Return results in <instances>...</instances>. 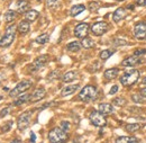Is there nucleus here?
Masks as SVG:
<instances>
[{"label":"nucleus","mask_w":146,"mask_h":143,"mask_svg":"<svg viewBox=\"0 0 146 143\" xmlns=\"http://www.w3.org/2000/svg\"><path fill=\"white\" fill-rule=\"evenodd\" d=\"M97 95H98L97 88L94 86L88 85L80 91L79 98L84 103H89V102H92V100H94L97 98Z\"/></svg>","instance_id":"nucleus-1"},{"label":"nucleus","mask_w":146,"mask_h":143,"mask_svg":"<svg viewBox=\"0 0 146 143\" xmlns=\"http://www.w3.org/2000/svg\"><path fill=\"white\" fill-rule=\"evenodd\" d=\"M16 29H17V27H16L14 24L9 25V26L6 28L5 35H3V37H1V39H0V46H2V47H8V46L14 42L15 36H16Z\"/></svg>","instance_id":"nucleus-2"},{"label":"nucleus","mask_w":146,"mask_h":143,"mask_svg":"<svg viewBox=\"0 0 146 143\" xmlns=\"http://www.w3.org/2000/svg\"><path fill=\"white\" fill-rule=\"evenodd\" d=\"M68 138L66 132L63 131L61 127H54L48 133V140L51 143H62Z\"/></svg>","instance_id":"nucleus-3"},{"label":"nucleus","mask_w":146,"mask_h":143,"mask_svg":"<svg viewBox=\"0 0 146 143\" xmlns=\"http://www.w3.org/2000/svg\"><path fill=\"white\" fill-rule=\"evenodd\" d=\"M139 78V72L137 70H130L128 72H125L120 77V82L123 86H131L134 85Z\"/></svg>","instance_id":"nucleus-4"},{"label":"nucleus","mask_w":146,"mask_h":143,"mask_svg":"<svg viewBox=\"0 0 146 143\" xmlns=\"http://www.w3.org/2000/svg\"><path fill=\"white\" fill-rule=\"evenodd\" d=\"M89 118H90V122H91L92 124L94 126H98V127H104V126L107 124V121L105 118V115L102 113H100L99 110H93L91 114H90Z\"/></svg>","instance_id":"nucleus-5"},{"label":"nucleus","mask_w":146,"mask_h":143,"mask_svg":"<svg viewBox=\"0 0 146 143\" xmlns=\"http://www.w3.org/2000/svg\"><path fill=\"white\" fill-rule=\"evenodd\" d=\"M32 85H33V84H32L31 81H21V82H19L14 89L10 90L9 96L13 97V98H14V97H17L19 95H21L23 92L27 91V90L32 87Z\"/></svg>","instance_id":"nucleus-6"},{"label":"nucleus","mask_w":146,"mask_h":143,"mask_svg":"<svg viewBox=\"0 0 146 143\" xmlns=\"http://www.w3.org/2000/svg\"><path fill=\"white\" fill-rule=\"evenodd\" d=\"M31 120H32V112L23 113L17 120V126L19 131H25L31 124Z\"/></svg>","instance_id":"nucleus-7"},{"label":"nucleus","mask_w":146,"mask_h":143,"mask_svg":"<svg viewBox=\"0 0 146 143\" xmlns=\"http://www.w3.org/2000/svg\"><path fill=\"white\" fill-rule=\"evenodd\" d=\"M48 60H50V56H48V55H46V54H45V55H40L39 57H37L36 60L31 64L29 70L33 72L40 70L42 68H44V65L47 63Z\"/></svg>","instance_id":"nucleus-8"},{"label":"nucleus","mask_w":146,"mask_h":143,"mask_svg":"<svg viewBox=\"0 0 146 143\" xmlns=\"http://www.w3.org/2000/svg\"><path fill=\"white\" fill-rule=\"evenodd\" d=\"M108 28H109V25L106 21H98L92 25L91 32L96 36H101L108 31Z\"/></svg>","instance_id":"nucleus-9"},{"label":"nucleus","mask_w":146,"mask_h":143,"mask_svg":"<svg viewBox=\"0 0 146 143\" xmlns=\"http://www.w3.org/2000/svg\"><path fill=\"white\" fill-rule=\"evenodd\" d=\"M134 35L137 39H146V23L141 21L134 27Z\"/></svg>","instance_id":"nucleus-10"},{"label":"nucleus","mask_w":146,"mask_h":143,"mask_svg":"<svg viewBox=\"0 0 146 143\" xmlns=\"http://www.w3.org/2000/svg\"><path fill=\"white\" fill-rule=\"evenodd\" d=\"M88 33H89V25L87 23H81V24L76 25L74 28V35L79 38L87 37Z\"/></svg>","instance_id":"nucleus-11"},{"label":"nucleus","mask_w":146,"mask_h":143,"mask_svg":"<svg viewBox=\"0 0 146 143\" xmlns=\"http://www.w3.org/2000/svg\"><path fill=\"white\" fill-rule=\"evenodd\" d=\"M144 60L141 59V56H136V55H131L127 59H125L123 62H121V65L123 67H136L138 64H141Z\"/></svg>","instance_id":"nucleus-12"},{"label":"nucleus","mask_w":146,"mask_h":143,"mask_svg":"<svg viewBox=\"0 0 146 143\" xmlns=\"http://www.w3.org/2000/svg\"><path fill=\"white\" fill-rule=\"evenodd\" d=\"M46 96V91L44 88H37L32 95H31V99H29V102L31 103H36V102H39V100H42L44 97Z\"/></svg>","instance_id":"nucleus-13"},{"label":"nucleus","mask_w":146,"mask_h":143,"mask_svg":"<svg viewBox=\"0 0 146 143\" xmlns=\"http://www.w3.org/2000/svg\"><path fill=\"white\" fill-rule=\"evenodd\" d=\"M79 85L76 84V85H69V86H66V87H64L62 91H61V96L62 97H66V96H70V95H72L74 94L76 90L79 89Z\"/></svg>","instance_id":"nucleus-14"},{"label":"nucleus","mask_w":146,"mask_h":143,"mask_svg":"<svg viewBox=\"0 0 146 143\" xmlns=\"http://www.w3.org/2000/svg\"><path fill=\"white\" fill-rule=\"evenodd\" d=\"M126 15H127V11H126L125 8H118V9L113 13L112 19H113L115 23H118V21H120L121 19H124V18L126 17Z\"/></svg>","instance_id":"nucleus-15"},{"label":"nucleus","mask_w":146,"mask_h":143,"mask_svg":"<svg viewBox=\"0 0 146 143\" xmlns=\"http://www.w3.org/2000/svg\"><path fill=\"white\" fill-rule=\"evenodd\" d=\"M28 7H29L28 1H26V0H19L18 2H17V13L18 14L27 13L28 11Z\"/></svg>","instance_id":"nucleus-16"},{"label":"nucleus","mask_w":146,"mask_h":143,"mask_svg":"<svg viewBox=\"0 0 146 143\" xmlns=\"http://www.w3.org/2000/svg\"><path fill=\"white\" fill-rule=\"evenodd\" d=\"M115 143H139V140L134 136H119L116 139Z\"/></svg>","instance_id":"nucleus-17"},{"label":"nucleus","mask_w":146,"mask_h":143,"mask_svg":"<svg viewBox=\"0 0 146 143\" xmlns=\"http://www.w3.org/2000/svg\"><path fill=\"white\" fill-rule=\"evenodd\" d=\"M118 73H119V70H118L117 68H111V69H108V70L105 71L104 77H105L107 80H112V79H115V78L118 76Z\"/></svg>","instance_id":"nucleus-18"},{"label":"nucleus","mask_w":146,"mask_h":143,"mask_svg":"<svg viewBox=\"0 0 146 143\" xmlns=\"http://www.w3.org/2000/svg\"><path fill=\"white\" fill-rule=\"evenodd\" d=\"M84 10H86V6L84 5H75V6H73L72 8H71L70 15L73 16V17H75V16L80 15L81 13H83Z\"/></svg>","instance_id":"nucleus-19"},{"label":"nucleus","mask_w":146,"mask_h":143,"mask_svg":"<svg viewBox=\"0 0 146 143\" xmlns=\"http://www.w3.org/2000/svg\"><path fill=\"white\" fill-rule=\"evenodd\" d=\"M38 16H39V13L35 9H31L27 13H25V19L27 21H34V20H36Z\"/></svg>","instance_id":"nucleus-20"},{"label":"nucleus","mask_w":146,"mask_h":143,"mask_svg":"<svg viewBox=\"0 0 146 143\" xmlns=\"http://www.w3.org/2000/svg\"><path fill=\"white\" fill-rule=\"evenodd\" d=\"M99 112L102 113L104 115H107V114H111L113 112V107L110 105V104H107V103H102L99 105Z\"/></svg>","instance_id":"nucleus-21"},{"label":"nucleus","mask_w":146,"mask_h":143,"mask_svg":"<svg viewBox=\"0 0 146 143\" xmlns=\"http://www.w3.org/2000/svg\"><path fill=\"white\" fill-rule=\"evenodd\" d=\"M78 78V72L76 71H69L64 73V76L62 77L63 82H71L73 80H75Z\"/></svg>","instance_id":"nucleus-22"},{"label":"nucleus","mask_w":146,"mask_h":143,"mask_svg":"<svg viewBox=\"0 0 146 143\" xmlns=\"http://www.w3.org/2000/svg\"><path fill=\"white\" fill-rule=\"evenodd\" d=\"M29 28H31V26H29V23H28L27 20L20 21L18 24V27H17V29H18V32L20 34H26V33H28Z\"/></svg>","instance_id":"nucleus-23"},{"label":"nucleus","mask_w":146,"mask_h":143,"mask_svg":"<svg viewBox=\"0 0 146 143\" xmlns=\"http://www.w3.org/2000/svg\"><path fill=\"white\" fill-rule=\"evenodd\" d=\"M16 17H17V11L15 10H7L3 15V19L6 23H11Z\"/></svg>","instance_id":"nucleus-24"},{"label":"nucleus","mask_w":146,"mask_h":143,"mask_svg":"<svg viewBox=\"0 0 146 143\" xmlns=\"http://www.w3.org/2000/svg\"><path fill=\"white\" fill-rule=\"evenodd\" d=\"M81 47H82V45H81V43L78 42V41H73V42L69 43V44L66 45V49H68L70 52H78Z\"/></svg>","instance_id":"nucleus-25"},{"label":"nucleus","mask_w":146,"mask_h":143,"mask_svg":"<svg viewBox=\"0 0 146 143\" xmlns=\"http://www.w3.org/2000/svg\"><path fill=\"white\" fill-rule=\"evenodd\" d=\"M29 99H31V95H29V94H25V95L20 96L17 100H15V102H14V105H15V106L24 105L25 103H28V102H29Z\"/></svg>","instance_id":"nucleus-26"},{"label":"nucleus","mask_w":146,"mask_h":143,"mask_svg":"<svg viewBox=\"0 0 146 143\" xmlns=\"http://www.w3.org/2000/svg\"><path fill=\"white\" fill-rule=\"evenodd\" d=\"M94 44H96L92 38H89V37L82 38V42H81V45L84 49H92V47H94Z\"/></svg>","instance_id":"nucleus-27"},{"label":"nucleus","mask_w":146,"mask_h":143,"mask_svg":"<svg viewBox=\"0 0 146 143\" xmlns=\"http://www.w3.org/2000/svg\"><path fill=\"white\" fill-rule=\"evenodd\" d=\"M139 128H141V125H139V124H137V123H134V124H127V125H126V131L129 132V133H135V132H137Z\"/></svg>","instance_id":"nucleus-28"},{"label":"nucleus","mask_w":146,"mask_h":143,"mask_svg":"<svg viewBox=\"0 0 146 143\" xmlns=\"http://www.w3.org/2000/svg\"><path fill=\"white\" fill-rule=\"evenodd\" d=\"M50 41V35L48 34H42V35L37 36L36 42L38 44H46Z\"/></svg>","instance_id":"nucleus-29"},{"label":"nucleus","mask_w":146,"mask_h":143,"mask_svg":"<svg viewBox=\"0 0 146 143\" xmlns=\"http://www.w3.org/2000/svg\"><path fill=\"white\" fill-rule=\"evenodd\" d=\"M113 53H115V50H105V51H101L100 52V59L101 60H107Z\"/></svg>","instance_id":"nucleus-30"},{"label":"nucleus","mask_w":146,"mask_h":143,"mask_svg":"<svg viewBox=\"0 0 146 143\" xmlns=\"http://www.w3.org/2000/svg\"><path fill=\"white\" fill-rule=\"evenodd\" d=\"M100 7H101V3H100L99 1H91V2L89 3V10H91V11L98 10Z\"/></svg>","instance_id":"nucleus-31"},{"label":"nucleus","mask_w":146,"mask_h":143,"mask_svg":"<svg viewBox=\"0 0 146 143\" xmlns=\"http://www.w3.org/2000/svg\"><path fill=\"white\" fill-rule=\"evenodd\" d=\"M58 6V0H47V7L52 10H54Z\"/></svg>","instance_id":"nucleus-32"},{"label":"nucleus","mask_w":146,"mask_h":143,"mask_svg":"<svg viewBox=\"0 0 146 143\" xmlns=\"http://www.w3.org/2000/svg\"><path fill=\"white\" fill-rule=\"evenodd\" d=\"M113 104L117 105V106H124V105H126V100L123 97H118V98L113 99Z\"/></svg>","instance_id":"nucleus-33"},{"label":"nucleus","mask_w":146,"mask_h":143,"mask_svg":"<svg viewBox=\"0 0 146 143\" xmlns=\"http://www.w3.org/2000/svg\"><path fill=\"white\" fill-rule=\"evenodd\" d=\"M131 99H133L135 103H144L143 96H142L141 94H136V95H133V96H131Z\"/></svg>","instance_id":"nucleus-34"},{"label":"nucleus","mask_w":146,"mask_h":143,"mask_svg":"<svg viewBox=\"0 0 146 143\" xmlns=\"http://www.w3.org/2000/svg\"><path fill=\"white\" fill-rule=\"evenodd\" d=\"M70 123L69 122H65V121H63V122H61V125L60 127L63 130V131H65V132H69L70 131Z\"/></svg>","instance_id":"nucleus-35"},{"label":"nucleus","mask_w":146,"mask_h":143,"mask_svg":"<svg viewBox=\"0 0 146 143\" xmlns=\"http://www.w3.org/2000/svg\"><path fill=\"white\" fill-rule=\"evenodd\" d=\"M11 126H13V122H8L6 125L2 126V128H1V131L2 132H8L10 128H11Z\"/></svg>","instance_id":"nucleus-36"},{"label":"nucleus","mask_w":146,"mask_h":143,"mask_svg":"<svg viewBox=\"0 0 146 143\" xmlns=\"http://www.w3.org/2000/svg\"><path fill=\"white\" fill-rule=\"evenodd\" d=\"M9 112H10V108H9V107L3 108V109H2L1 112H0V118H2V117H5V116H6V115H7V114H8Z\"/></svg>","instance_id":"nucleus-37"},{"label":"nucleus","mask_w":146,"mask_h":143,"mask_svg":"<svg viewBox=\"0 0 146 143\" xmlns=\"http://www.w3.org/2000/svg\"><path fill=\"white\" fill-rule=\"evenodd\" d=\"M60 77V74H58V71H53L48 77H47V79H50V80H52V79H54V78H58Z\"/></svg>","instance_id":"nucleus-38"},{"label":"nucleus","mask_w":146,"mask_h":143,"mask_svg":"<svg viewBox=\"0 0 146 143\" xmlns=\"http://www.w3.org/2000/svg\"><path fill=\"white\" fill-rule=\"evenodd\" d=\"M145 53H146V50H137V51L134 52V55L141 56V55H143V54H145Z\"/></svg>","instance_id":"nucleus-39"},{"label":"nucleus","mask_w":146,"mask_h":143,"mask_svg":"<svg viewBox=\"0 0 146 143\" xmlns=\"http://www.w3.org/2000/svg\"><path fill=\"white\" fill-rule=\"evenodd\" d=\"M135 3L138 6H146V0H135Z\"/></svg>","instance_id":"nucleus-40"},{"label":"nucleus","mask_w":146,"mask_h":143,"mask_svg":"<svg viewBox=\"0 0 146 143\" xmlns=\"http://www.w3.org/2000/svg\"><path fill=\"white\" fill-rule=\"evenodd\" d=\"M118 91V86H113L109 91V95H113V94H116Z\"/></svg>","instance_id":"nucleus-41"},{"label":"nucleus","mask_w":146,"mask_h":143,"mask_svg":"<svg viewBox=\"0 0 146 143\" xmlns=\"http://www.w3.org/2000/svg\"><path fill=\"white\" fill-rule=\"evenodd\" d=\"M115 44L117 45V44H120V45H126L127 44V42L126 41H121V39H117L116 42H115Z\"/></svg>","instance_id":"nucleus-42"},{"label":"nucleus","mask_w":146,"mask_h":143,"mask_svg":"<svg viewBox=\"0 0 146 143\" xmlns=\"http://www.w3.org/2000/svg\"><path fill=\"white\" fill-rule=\"evenodd\" d=\"M35 141H36V136H35V134L32 132V133H31V142L35 143Z\"/></svg>","instance_id":"nucleus-43"},{"label":"nucleus","mask_w":146,"mask_h":143,"mask_svg":"<svg viewBox=\"0 0 146 143\" xmlns=\"http://www.w3.org/2000/svg\"><path fill=\"white\" fill-rule=\"evenodd\" d=\"M5 79H6V74H5L3 72H0V84H1Z\"/></svg>","instance_id":"nucleus-44"},{"label":"nucleus","mask_w":146,"mask_h":143,"mask_svg":"<svg viewBox=\"0 0 146 143\" xmlns=\"http://www.w3.org/2000/svg\"><path fill=\"white\" fill-rule=\"evenodd\" d=\"M139 94H141L143 97H145L146 98V88H142V89L139 90Z\"/></svg>","instance_id":"nucleus-45"},{"label":"nucleus","mask_w":146,"mask_h":143,"mask_svg":"<svg viewBox=\"0 0 146 143\" xmlns=\"http://www.w3.org/2000/svg\"><path fill=\"white\" fill-rule=\"evenodd\" d=\"M10 143H21V141H20V140H18V139H15V140H13Z\"/></svg>","instance_id":"nucleus-46"},{"label":"nucleus","mask_w":146,"mask_h":143,"mask_svg":"<svg viewBox=\"0 0 146 143\" xmlns=\"http://www.w3.org/2000/svg\"><path fill=\"white\" fill-rule=\"evenodd\" d=\"M142 84H143V85H145V86H146V77L144 78V79H143V82H142Z\"/></svg>","instance_id":"nucleus-47"},{"label":"nucleus","mask_w":146,"mask_h":143,"mask_svg":"<svg viewBox=\"0 0 146 143\" xmlns=\"http://www.w3.org/2000/svg\"><path fill=\"white\" fill-rule=\"evenodd\" d=\"M117 1H124V0H117Z\"/></svg>","instance_id":"nucleus-48"},{"label":"nucleus","mask_w":146,"mask_h":143,"mask_svg":"<svg viewBox=\"0 0 146 143\" xmlns=\"http://www.w3.org/2000/svg\"><path fill=\"white\" fill-rule=\"evenodd\" d=\"M0 39H1V37H0Z\"/></svg>","instance_id":"nucleus-49"}]
</instances>
